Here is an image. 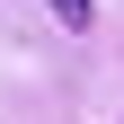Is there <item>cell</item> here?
I'll use <instances>...</instances> for the list:
<instances>
[{
	"instance_id": "cell-1",
	"label": "cell",
	"mask_w": 124,
	"mask_h": 124,
	"mask_svg": "<svg viewBox=\"0 0 124 124\" xmlns=\"http://www.w3.org/2000/svg\"><path fill=\"white\" fill-rule=\"evenodd\" d=\"M53 18H62V27H71V36H80V27H89V18H98V0H53Z\"/></svg>"
}]
</instances>
